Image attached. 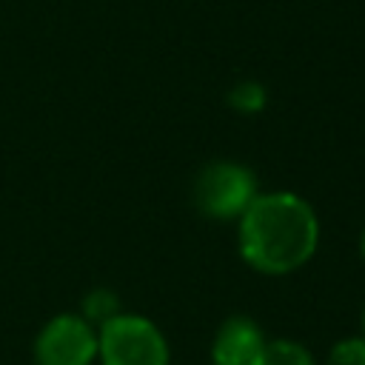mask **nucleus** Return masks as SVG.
Wrapping results in <instances>:
<instances>
[{
    "instance_id": "obj_7",
    "label": "nucleus",
    "mask_w": 365,
    "mask_h": 365,
    "mask_svg": "<svg viewBox=\"0 0 365 365\" xmlns=\"http://www.w3.org/2000/svg\"><path fill=\"white\" fill-rule=\"evenodd\" d=\"M257 365H317L314 354L297 339H268Z\"/></svg>"
},
{
    "instance_id": "obj_6",
    "label": "nucleus",
    "mask_w": 365,
    "mask_h": 365,
    "mask_svg": "<svg viewBox=\"0 0 365 365\" xmlns=\"http://www.w3.org/2000/svg\"><path fill=\"white\" fill-rule=\"evenodd\" d=\"M77 314H80L86 322H91L94 328H100V325H106L108 319H114L117 314H123V305H120L117 291L100 285V288H91V291L83 297Z\"/></svg>"
},
{
    "instance_id": "obj_2",
    "label": "nucleus",
    "mask_w": 365,
    "mask_h": 365,
    "mask_svg": "<svg viewBox=\"0 0 365 365\" xmlns=\"http://www.w3.org/2000/svg\"><path fill=\"white\" fill-rule=\"evenodd\" d=\"M97 362L100 365H171V348L154 319L123 311L97 328Z\"/></svg>"
},
{
    "instance_id": "obj_8",
    "label": "nucleus",
    "mask_w": 365,
    "mask_h": 365,
    "mask_svg": "<svg viewBox=\"0 0 365 365\" xmlns=\"http://www.w3.org/2000/svg\"><path fill=\"white\" fill-rule=\"evenodd\" d=\"M225 100L237 114H259L268 106V91L257 80H240L228 88Z\"/></svg>"
},
{
    "instance_id": "obj_5",
    "label": "nucleus",
    "mask_w": 365,
    "mask_h": 365,
    "mask_svg": "<svg viewBox=\"0 0 365 365\" xmlns=\"http://www.w3.org/2000/svg\"><path fill=\"white\" fill-rule=\"evenodd\" d=\"M268 336L265 331L242 314L222 319L211 339V365H257Z\"/></svg>"
},
{
    "instance_id": "obj_1",
    "label": "nucleus",
    "mask_w": 365,
    "mask_h": 365,
    "mask_svg": "<svg viewBox=\"0 0 365 365\" xmlns=\"http://www.w3.org/2000/svg\"><path fill=\"white\" fill-rule=\"evenodd\" d=\"M242 262L262 277H285L308 265L319 248V217L294 191H259L237 220Z\"/></svg>"
},
{
    "instance_id": "obj_9",
    "label": "nucleus",
    "mask_w": 365,
    "mask_h": 365,
    "mask_svg": "<svg viewBox=\"0 0 365 365\" xmlns=\"http://www.w3.org/2000/svg\"><path fill=\"white\" fill-rule=\"evenodd\" d=\"M325 365H365V336H345L334 342L325 356Z\"/></svg>"
},
{
    "instance_id": "obj_10",
    "label": "nucleus",
    "mask_w": 365,
    "mask_h": 365,
    "mask_svg": "<svg viewBox=\"0 0 365 365\" xmlns=\"http://www.w3.org/2000/svg\"><path fill=\"white\" fill-rule=\"evenodd\" d=\"M359 254H362V259H365V225H362V231H359Z\"/></svg>"
},
{
    "instance_id": "obj_4",
    "label": "nucleus",
    "mask_w": 365,
    "mask_h": 365,
    "mask_svg": "<svg viewBox=\"0 0 365 365\" xmlns=\"http://www.w3.org/2000/svg\"><path fill=\"white\" fill-rule=\"evenodd\" d=\"M31 354L34 365H94L97 328L80 314H57L37 331Z\"/></svg>"
},
{
    "instance_id": "obj_3",
    "label": "nucleus",
    "mask_w": 365,
    "mask_h": 365,
    "mask_svg": "<svg viewBox=\"0 0 365 365\" xmlns=\"http://www.w3.org/2000/svg\"><path fill=\"white\" fill-rule=\"evenodd\" d=\"M259 185L257 174L237 160H211L205 163L191 185L194 205L202 217L231 222L245 214V208L257 200Z\"/></svg>"
},
{
    "instance_id": "obj_11",
    "label": "nucleus",
    "mask_w": 365,
    "mask_h": 365,
    "mask_svg": "<svg viewBox=\"0 0 365 365\" xmlns=\"http://www.w3.org/2000/svg\"><path fill=\"white\" fill-rule=\"evenodd\" d=\"M359 325H362V336H365V305H362V317H359Z\"/></svg>"
}]
</instances>
